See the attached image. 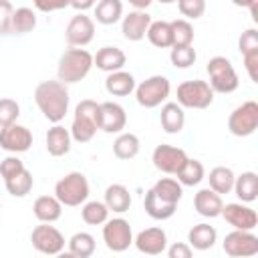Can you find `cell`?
Masks as SVG:
<instances>
[{"label": "cell", "instance_id": "cell-12", "mask_svg": "<svg viewBox=\"0 0 258 258\" xmlns=\"http://www.w3.org/2000/svg\"><path fill=\"white\" fill-rule=\"evenodd\" d=\"M151 161L153 165L163 171V173H169V175H175L183 163L187 161V153L175 145H167V143H161L153 149V155H151Z\"/></svg>", "mask_w": 258, "mask_h": 258}, {"label": "cell", "instance_id": "cell-35", "mask_svg": "<svg viewBox=\"0 0 258 258\" xmlns=\"http://www.w3.org/2000/svg\"><path fill=\"white\" fill-rule=\"evenodd\" d=\"M175 177H177V181H179L181 185H189V187H194V185H198V183L206 177V169H204L202 161H198V159H189V157H187V161H185L183 167L175 173Z\"/></svg>", "mask_w": 258, "mask_h": 258}, {"label": "cell", "instance_id": "cell-33", "mask_svg": "<svg viewBox=\"0 0 258 258\" xmlns=\"http://www.w3.org/2000/svg\"><path fill=\"white\" fill-rule=\"evenodd\" d=\"M234 171L230 169V167H226V165H218V167H214L212 171H210V175H208V181H210V187L216 191V194H228V191H232V187H234Z\"/></svg>", "mask_w": 258, "mask_h": 258}, {"label": "cell", "instance_id": "cell-7", "mask_svg": "<svg viewBox=\"0 0 258 258\" xmlns=\"http://www.w3.org/2000/svg\"><path fill=\"white\" fill-rule=\"evenodd\" d=\"M214 101V91L208 81L194 79L177 85V103L187 109H206Z\"/></svg>", "mask_w": 258, "mask_h": 258}, {"label": "cell", "instance_id": "cell-4", "mask_svg": "<svg viewBox=\"0 0 258 258\" xmlns=\"http://www.w3.org/2000/svg\"><path fill=\"white\" fill-rule=\"evenodd\" d=\"M54 196L62 206H69V208L85 204L89 198V181L85 173L71 171L64 177H60L54 185Z\"/></svg>", "mask_w": 258, "mask_h": 258}, {"label": "cell", "instance_id": "cell-53", "mask_svg": "<svg viewBox=\"0 0 258 258\" xmlns=\"http://www.w3.org/2000/svg\"><path fill=\"white\" fill-rule=\"evenodd\" d=\"M157 2H161V4H173V2H177V0H157Z\"/></svg>", "mask_w": 258, "mask_h": 258}, {"label": "cell", "instance_id": "cell-29", "mask_svg": "<svg viewBox=\"0 0 258 258\" xmlns=\"http://www.w3.org/2000/svg\"><path fill=\"white\" fill-rule=\"evenodd\" d=\"M95 18L99 24H115L123 16V2L121 0H99L95 6Z\"/></svg>", "mask_w": 258, "mask_h": 258}, {"label": "cell", "instance_id": "cell-9", "mask_svg": "<svg viewBox=\"0 0 258 258\" xmlns=\"http://www.w3.org/2000/svg\"><path fill=\"white\" fill-rule=\"evenodd\" d=\"M103 240L111 252H125L133 244V232L125 218H113L103 226Z\"/></svg>", "mask_w": 258, "mask_h": 258}, {"label": "cell", "instance_id": "cell-14", "mask_svg": "<svg viewBox=\"0 0 258 258\" xmlns=\"http://www.w3.org/2000/svg\"><path fill=\"white\" fill-rule=\"evenodd\" d=\"M220 216L234 228V230H254L258 226V214L244 202H232L222 206Z\"/></svg>", "mask_w": 258, "mask_h": 258}, {"label": "cell", "instance_id": "cell-37", "mask_svg": "<svg viewBox=\"0 0 258 258\" xmlns=\"http://www.w3.org/2000/svg\"><path fill=\"white\" fill-rule=\"evenodd\" d=\"M81 218L89 226H101L109 218V208L105 206V202H85L81 208Z\"/></svg>", "mask_w": 258, "mask_h": 258}, {"label": "cell", "instance_id": "cell-23", "mask_svg": "<svg viewBox=\"0 0 258 258\" xmlns=\"http://www.w3.org/2000/svg\"><path fill=\"white\" fill-rule=\"evenodd\" d=\"M32 212L38 222H56L62 216V204L56 200V196H40L34 200Z\"/></svg>", "mask_w": 258, "mask_h": 258}, {"label": "cell", "instance_id": "cell-3", "mask_svg": "<svg viewBox=\"0 0 258 258\" xmlns=\"http://www.w3.org/2000/svg\"><path fill=\"white\" fill-rule=\"evenodd\" d=\"M97 111H99V103L93 99H83L77 107H75V117H73V125H71V137L79 143H89L99 125H97Z\"/></svg>", "mask_w": 258, "mask_h": 258}, {"label": "cell", "instance_id": "cell-5", "mask_svg": "<svg viewBox=\"0 0 258 258\" xmlns=\"http://www.w3.org/2000/svg\"><path fill=\"white\" fill-rule=\"evenodd\" d=\"M208 75H210V87L214 93H234L240 85L238 81V73L234 71L232 62L226 58V56H212L208 60V67H206Z\"/></svg>", "mask_w": 258, "mask_h": 258}, {"label": "cell", "instance_id": "cell-38", "mask_svg": "<svg viewBox=\"0 0 258 258\" xmlns=\"http://www.w3.org/2000/svg\"><path fill=\"white\" fill-rule=\"evenodd\" d=\"M69 252L77 258H89L95 252V238L89 232H77L69 240Z\"/></svg>", "mask_w": 258, "mask_h": 258}, {"label": "cell", "instance_id": "cell-13", "mask_svg": "<svg viewBox=\"0 0 258 258\" xmlns=\"http://www.w3.org/2000/svg\"><path fill=\"white\" fill-rule=\"evenodd\" d=\"M32 145V133L28 127L10 123L6 127H0V147L8 153H24Z\"/></svg>", "mask_w": 258, "mask_h": 258}, {"label": "cell", "instance_id": "cell-30", "mask_svg": "<svg viewBox=\"0 0 258 258\" xmlns=\"http://www.w3.org/2000/svg\"><path fill=\"white\" fill-rule=\"evenodd\" d=\"M147 40L157 46V48H169L173 44V36H171V24L165 20H151L147 32H145Z\"/></svg>", "mask_w": 258, "mask_h": 258}, {"label": "cell", "instance_id": "cell-19", "mask_svg": "<svg viewBox=\"0 0 258 258\" xmlns=\"http://www.w3.org/2000/svg\"><path fill=\"white\" fill-rule=\"evenodd\" d=\"M71 131L64 129L62 125L54 123L48 131H46V137H44V143H46V151L52 155V157H62L71 151Z\"/></svg>", "mask_w": 258, "mask_h": 258}, {"label": "cell", "instance_id": "cell-1", "mask_svg": "<svg viewBox=\"0 0 258 258\" xmlns=\"http://www.w3.org/2000/svg\"><path fill=\"white\" fill-rule=\"evenodd\" d=\"M34 101L50 123H60L69 113V91L60 81H42L34 89Z\"/></svg>", "mask_w": 258, "mask_h": 258}, {"label": "cell", "instance_id": "cell-41", "mask_svg": "<svg viewBox=\"0 0 258 258\" xmlns=\"http://www.w3.org/2000/svg\"><path fill=\"white\" fill-rule=\"evenodd\" d=\"M20 115V105L14 99H0V127L16 123Z\"/></svg>", "mask_w": 258, "mask_h": 258}, {"label": "cell", "instance_id": "cell-51", "mask_svg": "<svg viewBox=\"0 0 258 258\" xmlns=\"http://www.w3.org/2000/svg\"><path fill=\"white\" fill-rule=\"evenodd\" d=\"M248 8H250V14H252V20H254V22H258V0H254Z\"/></svg>", "mask_w": 258, "mask_h": 258}, {"label": "cell", "instance_id": "cell-10", "mask_svg": "<svg viewBox=\"0 0 258 258\" xmlns=\"http://www.w3.org/2000/svg\"><path fill=\"white\" fill-rule=\"evenodd\" d=\"M30 242H32L34 250H38L40 254H46V256L60 254L64 248V236L60 234V230H56L48 222H40V226H36L32 230Z\"/></svg>", "mask_w": 258, "mask_h": 258}, {"label": "cell", "instance_id": "cell-17", "mask_svg": "<svg viewBox=\"0 0 258 258\" xmlns=\"http://www.w3.org/2000/svg\"><path fill=\"white\" fill-rule=\"evenodd\" d=\"M133 244L137 246V250L141 254H149V256H157L161 252H165L167 248V236L161 228H147L141 230L137 234V238L133 240Z\"/></svg>", "mask_w": 258, "mask_h": 258}, {"label": "cell", "instance_id": "cell-25", "mask_svg": "<svg viewBox=\"0 0 258 258\" xmlns=\"http://www.w3.org/2000/svg\"><path fill=\"white\" fill-rule=\"evenodd\" d=\"M175 208H177L175 204H169V202L161 200L153 189H149L145 194V198H143V210L153 220H167V218H171L175 214Z\"/></svg>", "mask_w": 258, "mask_h": 258}, {"label": "cell", "instance_id": "cell-43", "mask_svg": "<svg viewBox=\"0 0 258 258\" xmlns=\"http://www.w3.org/2000/svg\"><path fill=\"white\" fill-rule=\"evenodd\" d=\"M238 50L240 54H246L250 50H258V30L256 28H246L240 38H238Z\"/></svg>", "mask_w": 258, "mask_h": 258}, {"label": "cell", "instance_id": "cell-24", "mask_svg": "<svg viewBox=\"0 0 258 258\" xmlns=\"http://www.w3.org/2000/svg\"><path fill=\"white\" fill-rule=\"evenodd\" d=\"M159 121L165 133H179L185 125V113L179 103H165L159 113Z\"/></svg>", "mask_w": 258, "mask_h": 258}, {"label": "cell", "instance_id": "cell-18", "mask_svg": "<svg viewBox=\"0 0 258 258\" xmlns=\"http://www.w3.org/2000/svg\"><path fill=\"white\" fill-rule=\"evenodd\" d=\"M149 24H151V16L145 10H133L127 16H123L121 32H123V36L127 40L137 42V40L145 38V32H147Z\"/></svg>", "mask_w": 258, "mask_h": 258}, {"label": "cell", "instance_id": "cell-28", "mask_svg": "<svg viewBox=\"0 0 258 258\" xmlns=\"http://www.w3.org/2000/svg\"><path fill=\"white\" fill-rule=\"evenodd\" d=\"M218 240V232L210 224H196L187 232V242L196 250H210Z\"/></svg>", "mask_w": 258, "mask_h": 258}, {"label": "cell", "instance_id": "cell-2", "mask_svg": "<svg viewBox=\"0 0 258 258\" xmlns=\"http://www.w3.org/2000/svg\"><path fill=\"white\" fill-rule=\"evenodd\" d=\"M91 69H93V54L83 46H73L60 54L56 75L60 83L69 85V83L83 81Z\"/></svg>", "mask_w": 258, "mask_h": 258}, {"label": "cell", "instance_id": "cell-6", "mask_svg": "<svg viewBox=\"0 0 258 258\" xmlns=\"http://www.w3.org/2000/svg\"><path fill=\"white\" fill-rule=\"evenodd\" d=\"M171 85L163 75H153L139 85H135V99L141 107L145 109H155L159 107L167 97H169Z\"/></svg>", "mask_w": 258, "mask_h": 258}, {"label": "cell", "instance_id": "cell-8", "mask_svg": "<svg viewBox=\"0 0 258 258\" xmlns=\"http://www.w3.org/2000/svg\"><path fill=\"white\" fill-rule=\"evenodd\" d=\"M228 129L236 137H248L258 129V103L246 101L238 105L228 117Z\"/></svg>", "mask_w": 258, "mask_h": 258}, {"label": "cell", "instance_id": "cell-52", "mask_svg": "<svg viewBox=\"0 0 258 258\" xmlns=\"http://www.w3.org/2000/svg\"><path fill=\"white\" fill-rule=\"evenodd\" d=\"M252 2H254V0H232V4H236V6H240V8H248Z\"/></svg>", "mask_w": 258, "mask_h": 258}, {"label": "cell", "instance_id": "cell-27", "mask_svg": "<svg viewBox=\"0 0 258 258\" xmlns=\"http://www.w3.org/2000/svg\"><path fill=\"white\" fill-rule=\"evenodd\" d=\"M105 206L109 208V212L115 214H123L131 208V194L125 185L121 183H111L105 189Z\"/></svg>", "mask_w": 258, "mask_h": 258}, {"label": "cell", "instance_id": "cell-46", "mask_svg": "<svg viewBox=\"0 0 258 258\" xmlns=\"http://www.w3.org/2000/svg\"><path fill=\"white\" fill-rule=\"evenodd\" d=\"M12 4L8 0H0V34L10 32V18H12Z\"/></svg>", "mask_w": 258, "mask_h": 258}, {"label": "cell", "instance_id": "cell-26", "mask_svg": "<svg viewBox=\"0 0 258 258\" xmlns=\"http://www.w3.org/2000/svg\"><path fill=\"white\" fill-rule=\"evenodd\" d=\"M240 202L252 204L258 198V173L256 171H244L242 175L234 177V187Z\"/></svg>", "mask_w": 258, "mask_h": 258}, {"label": "cell", "instance_id": "cell-50", "mask_svg": "<svg viewBox=\"0 0 258 258\" xmlns=\"http://www.w3.org/2000/svg\"><path fill=\"white\" fill-rule=\"evenodd\" d=\"M153 0H129V4L135 8V10H145Z\"/></svg>", "mask_w": 258, "mask_h": 258}, {"label": "cell", "instance_id": "cell-48", "mask_svg": "<svg viewBox=\"0 0 258 258\" xmlns=\"http://www.w3.org/2000/svg\"><path fill=\"white\" fill-rule=\"evenodd\" d=\"M169 258H191V246L185 242H175L167 248Z\"/></svg>", "mask_w": 258, "mask_h": 258}, {"label": "cell", "instance_id": "cell-39", "mask_svg": "<svg viewBox=\"0 0 258 258\" xmlns=\"http://www.w3.org/2000/svg\"><path fill=\"white\" fill-rule=\"evenodd\" d=\"M169 24H171V36H173L171 46H187L194 42V26L189 24V20L177 18Z\"/></svg>", "mask_w": 258, "mask_h": 258}, {"label": "cell", "instance_id": "cell-22", "mask_svg": "<svg viewBox=\"0 0 258 258\" xmlns=\"http://www.w3.org/2000/svg\"><path fill=\"white\" fill-rule=\"evenodd\" d=\"M105 89L109 95L113 97H127L135 91V79L131 73L127 71H113V73H107V79H105Z\"/></svg>", "mask_w": 258, "mask_h": 258}, {"label": "cell", "instance_id": "cell-31", "mask_svg": "<svg viewBox=\"0 0 258 258\" xmlns=\"http://www.w3.org/2000/svg\"><path fill=\"white\" fill-rule=\"evenodd\" d=\"M139 137L135 133H119L113 141V153L117 159H133L139 153Z\"/></svg>", "mask_w": 258, "mask_h": 258}, {"label": "cell", "instance_id": "cell-15", "mask_svg": "<svg viewBox=\"0 0 258 258\" xmlns=\"http://www.w3.org/2000/svg\"><path fill=\"white\" fill-rule=\"evenodd\" d=\"M97 125L101 131L105 133H121L127 125V115L125 109L119 103L113 101H105L99 103V111H97Z\"/></svg>", "mask_w": 258, "mask_h": 258}, {"label": "cell", "instance_id": "cell-16", "mask_svg": "<svg viewBox=\"0 0 258 258\" xmlns=\"http://www.w3.org/2000/svg\"><path fill=\"white\" fill-rule=\"evenodd\" d=\"M64 38L71 46H87L93 38H95V22L79 12L77 16H73L67 24V30H64Z\"/></svg>", "mask_w": 258, "mask_h": 258}, {"label": "cell", "instance_id": "cell-20", "mask_svg": "<svg viewBox=\"0 0 258 258\" xmlns=\"http://www.w3.org/2000/svg\"><path fill=\"white\" fill-rule=\"evenodd\" d=\"M222 196L216 194L212 187H204L194 196V208L204 218H218L222 212Z\"/></svg>", "mask_w": 258, "mask_h": 258}, {"label": "cell", "instance_id": "cell-36", "mask_svg": "<svg viewBox=\"0 0 258 258\" xmlns=\"http://www.w3.org/2000/svg\"><path fill=\"white\" fill-rule=\"evenodd\" d=\"M4 183H6V189H8L10 196H14V198H24V196L30 194V189H32V185H34V179H32V173L24 167V169L18 171L16 175L4 179Z\"/></svg>", "mask_w": 258, "mask_h": 258}, {"label": "cell", "instance_id": "cell-32", "mask_svg": "<svg viewBox=\"0 0 258 258\" xmlns=\"http://www.w3.org/2000/svg\"><path fill=\"white\" fill-rule=\"evenodd\" d=\"M36 26V14L32 8L28 6H20L16 10H12V18H10V32L16 34H26L30 30H34Z\"/></svg>", "mask_w": 258, "mask_h": 258}, {"label": "cell", "instance_id": "cell-47", "mask_svg": "<svg viewBox=\"0 0 258 258\" xmlns=\"http://www.w3.org/2000/svg\"><path fill=\"white\" fill-rule=\"evenodd\" d=\"M34 8L40 12H54V10H62L71 4V0H32Z\"/></svg>", "mask_w": 258, "mask_h": 258}, {"label": "cell", "instance_id": "cell-44", "mask_svg": "<svg viewBox=\"0 0 258 258\" xmlns=\"http://www.w3.org/2000/svg\"><path fill=\"white\" fill-rule=\"evenodd\" d=\"M22 169H24V163H22L16 155H8V157H4V159L0 161V175H2L4 179L16 175V173L22 171Z\"/></svg>", "mask_w": 258, "mask_h": 258}, {"label": "cell", "instance_id": "cell-42", "mask_svg": "<svg viewBox=\"0 0 258 258\" xmlns=\"http://www.w3.org/2000/svg\"><path fill=\"white\" fill-rule=\"evenodd\" d=\"M177 8L181 12V16L196 20L200 16H204L206 12V0H177Z\"/></svg>", "mask_w": 258, "mask_h": 258}, {"label": "cell", "instance_id": "cell-34", "mask_svg": "<svg viewBox=\"0 0 258 258\" xmlns=\"http://www.w3.org/2000/svg\"><path fill=\"white\" fill-rule=\"evenodd\" d=\"M151 189H153L161 200H165V202H169V204H175V206H177V202H179L181 196H183V185H181L177 179H173V177H161V179H157Z\"/></svg>", "mask_w": 258, "mask_h": 258}, {"label": "cell", "instance_id": "cell-21", "mask_svg": "<svg viewBox=\"0 0 258 258\" xmlns=\"http://www.w3.org/2000/svg\"><path fill=\"white\" fill-rule=\"evenodd\" d=\"M125 62H127V56L117 46H103L93 56V67H97L99 71H105V73L121 71L125 67Z\"/></svg>", "mask_w": 258, "mask_h": 258}, {"label": "cell", "instance_id": "cell-11", "mask_svg": "<svg viewBox=\"0 0 258 258\" xmlns=\"http://www.w3.org/2000/svg\"><path fill=\"white\" fill-rule=\"evenodd\" d=\"M222 248L232 258L256 256L258 254V238L252 234V230H234V232L226 234Z\"/></svg>", "mask_w": 258, "mask_h": 258}, {"label": "cell", "instance_id": "cell-45", "mask_svg": "<svg viewBox=\"0 0 258 258\" xmlns=\"http://www.w3.org/2000/svg\"><path fill=\"white\" fill-rule=\"evenodd\" d=\"M244 58V69L250 77L252 83H258V50H250L246 54H242Z\"/></svg>", "mask_w": 258, "mask_h": 258}, {"label": "cell", "instance_id": "cell-40", "mask_svg": "<svg viewBox=\"0 0 258 258\" xmlns=\"http://www.w3.org/2000/svg\"><path fill=\"white\" fill-rule=\"evenodd\" d=\"M169 58H171V64L175 69H189L196 62L198 54H196V48L191 44H187V46H171Z\"/></svg>", "mask_w": 258, "mask_h": 258}, {"label": "cell", "instance_id": "cell-49", "mask_svg": "<svg viewBox=\"0 0 258 258\" xmlns=\"http://www.w3.org/2000/svg\"><path fill=\"white\" fill-rule=\"evenodd\" d=\"M97 4V0H71V8H75L77 12H85V10H89V8H93Z\"/></svg>", "mask_w": 258, "mask_h": 258}]
</instances>
